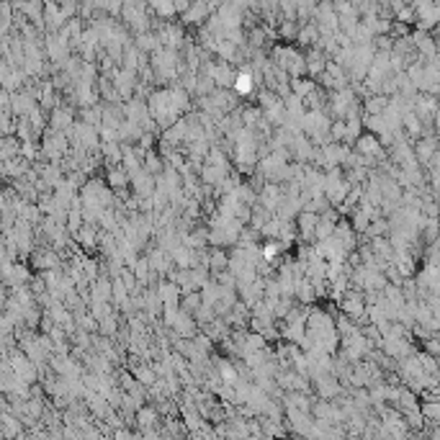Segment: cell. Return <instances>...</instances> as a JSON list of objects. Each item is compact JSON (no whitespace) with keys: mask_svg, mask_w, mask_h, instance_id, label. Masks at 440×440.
<instances>
[{"mask_svg":"<svg viewBox=\"0 0 440 440\" xmlns=\"http://www.w3.org/2000/svg\"><path fill=\"white\" fill-rule=\"evenodd\" d=\"M252 88H255V80H252V75H250V72H239L237 78H235V90H237L239 95L252 93Z\"/></svg>","mask_w":440,"mask_h":440,"instance_id":"cell-1","label":"cell"},{"mask_svg":"<svg viewBox=\"0 0 440 440\" xmlns=\"http://www.w3.org/2000/svg\"><path fill=\"white\" fill-rule=\"evenodd\" d=\"M278 250H281V245H278V242H268V245L263 247V258H265V260H273V258H276V252H278Z\"/></svg>","mask_w":440,"mask_h":440,"instance_id":"cell-2","label":"cell"}]
</instances>
